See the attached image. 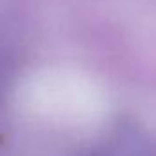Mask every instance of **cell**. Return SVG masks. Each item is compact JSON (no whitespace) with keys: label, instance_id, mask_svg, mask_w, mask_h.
Listing matches in <instances>:
<instances>
[]
</instances>
